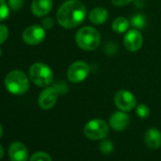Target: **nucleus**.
Listing matches in <instances>:
<instances>
[{
  "mask_svg": "<svg viewBox=\"0 0 161 161\" xmlns=\"http://www.w3.org/2000/svg\"><path fill=\"white\" fill-rule=\"evenodd\" d=\"M86 16V6L79 0H68L57 11V21L64 29H74L82 24Z\"/></svg>",
  "mask_w": 161,
  "mask_h": 161,
  "instance_id": "nucleus-1",
  "label": "nucleus"
},
{
  "mask_svg": "<svg viewBox=\"0 0 161 161\" xmlns=\"http://www.w3.org/2000/svg\"><path fill=\"white\" fill-rule=\"evenodd\" d=\"M75 41L80 48L86 51L95 50L101 44V34L95 28L84 27L77 31Z\"/></svg>",
  "mask_w": 161,
  "mask_h": 161,
  "instance_id": "nucleus-2",
  "label": "nucleus"
},
{
  "mask_svg": "<svg viewBox=\"0 0 161 161\" xmlns=\"http://www.w3.org/2000/svg\"><path fill=\"white\" fill-rule=\"evenodd\" d=\"M5 86L7 90L14 95L25 94L30 86L27 75L20 70L11 71L5 79Z\"/></svg>",
  "mask_w": 161,
  "mask_h": 161,
  "instance_id": "nucleus-3",
  "label": "nucleus"
},
{
  "mask_svg": "<svg viewBox=\"0 0 161 161\" xmlns=\"http://www.w3.org/2000/svg\"><path fill=\"white\" fill-rule=\"evenodd\" d=\"M30 78L37 86L47 87L52 83L53 72L46 64L35 63L30 68Z\"/></svg>",
  "mask_w": 161,
  "mask_h": 161,
  "instance_id": "nucleus-4",
  "label": "nucleus"
},
{
  "mask_svg": "<svg viewBox=\"0 0 161 161\" xmlns=\"http://www.w3.org/2000/svg\"><path fill=\"white\" fill-rule=\"evenodd\" d=\"M109 133V127L107 123L100 119L89 120L84 127L85 136L92 140L104 139Z\"/></svg>",
  "mask_w": 161,
  "mask_h": 161,
  "instance_id": "nucleus-5",
  "label": "nucleus"
},
{
  "mask_svg": "<svg viewBox=\"0 0 161 161\" xmlns=\"http://www.w3.org/2000/svg\"><path fill=\"white\" fill-rule=\"evenodd\" d=\"M90 73V66L85 61H76L67 69L66 76L71 83L78 84L85 80Z\"/></svg>",
  "mask_w": 161,
  "mask_h": 161,
  "instance_id": "nucleus-6",
  "label": "nucleus"
},
{
  "mask_svg": "<svg viewBox=\"0 0 161 161\" xmlns=\"http://www.w3.org/2000/svg\"><path fill=\"white\" fill-rule=\"evenodd\" d=\"M115 105L120 110L124 112H128L136 107V99L128 90L121 89L119 90L114 96Z\"/></svg>",
  "mask_w": 161,
  "mask_h": 161,
  "instance_id": "nucleus-7",
  "label": "nucleus"
},
{
  "mask_svg": "<svg viewBox=\"0 0 161 161\" xmlns=\"http://www.w3.org/2000/svg\"><path fill=\"white\" fill-rule=\"evenodd\" d=\"M46 31L45 29L39 25H32L28 27L22 34L24 42L30 46H35L42 43L45 40Z\"/></svg>",
  "mask_w": 161,
  "mask_h": 161,
  "instance_id": "nucleus-8",
  "label": "nucleus"
},
{
  "mask_svg": "<svg viewBox=\"0 0 161 161\" xmlns=\"http://www.w3.org/2000/svg\"><path fill=\"white\" fill-rule=\"evenodd\" d=\"M60 93L56 89L55 86L47 87L44 89L38 98V103L39 106L44 110L51 109L57 103Z\"/></svg>",
  "mask_w": 161,
  "mask_h": 161,
  "instance_id": "nucleus-9",
  "label": "nucleus"
},
{
  "mask_svg": "<svg viewBox=\"0 0 161 161\" xmlns=\"http://www.w3.org/2000/svg\"><path fill=\"white\" fill-rule=\"evenodd\" d=\"M123 45L126 49L129 51L135 52L141 48L143 45V37L142 34L137 30L128 31L123 39Z\"/></svg>",
  "mask_w": 161,
  "mask_h": 161,
  "instance_id": "nucleus-10",
  "label": "nucleus"
},
{
  "mask_svg": "<svg viewBox=\"0 0 161 161\" xmlns=\"http://www.w3.org/2000/svg\"><path fill=\"white\" fill-rule=\"evenodd\" d=\"M130 123V118L124 111H117L110 117L109 124L115 131H123Z\"/></svg>",
  "mask_w": 161,
  "mask_h": 161,
  "instance_id": "nucleus-11",
  "label": "nucleus"
},
{
  "mask_svg": "<svg viewBox=\"0 0 161 161\" xmlns=\"http://www.w3.org/2000/svg\"><path fill=\"white\" fill-rule=\"evenodd\" d=\"M11 161H28L29 152L27 147L21 142H14L9 148Z\"/></svg>",
  "mask_w": 161,
  "mask_h": 161,
  "instance_id": "nucleus-12",
  "label": "nucleus"
},
{
  "mask_svg": "<svg viewBox=\"0 0 161 161\" xmlns=\"http://www.w3.org/2000/svg\"><path fill=\"white\" fill-rule=\"evenodd\" d=\"M52 7V0H33L31 3V12L34 15L43 17L50 13Z\"/></svg>",
  "mask_w": 161,
  "mask_h": 161,
  "instance_id": "nucleus-13",
  "label": "nucleus"
},
{
  "mask_svg": "<svg viewBox=\"0 0 161 161\" xmlns=\"http://www.w3.org/2000/svg\"><path fill=\"white\" fill-rule=\"evenodd\" d=\"M145 144L152 150L161 147V132L156 128H150L144 135Z\"/></svg>",
  "mask_w": 161,
  "mask_h": 161,
  "instance_id": "nucleus-14",
  "label": "nucleus"
},
{
  "mask_svg": "<svg viewBox=\"0 0 161 161\" xmlns=\"http://www.w3.org/2000/svg\"><path fill=\"white\" fill-rule=\"evenodd\" d=\"M108 19V12L103 7H96L89 14V20L95 25H102Z\"/></svg>",
  "mask_w": 161,
  "mask_h": 161,
  "instance_id": "nucleus-15",
  "label": "nucleus"
},
{
  "mask_svg": "<svg viewBox=\"0 0 161 161\" xmlns=\"http://www.w3.org/2000/svg\"><path fill=\"white\" fill-rule=\"evenodd\" d=\"M130 26V21L127 18L123 16H119L113 21L112 30L116 33H124L125 31H128Z\"/></svg>",
  "mask_w": 161,
  "mask_h": 161,
  "instance_id": "nucleus-16",
  "label": "nucleus"
},
{
  "mask_svg": "<svg viewBox=\"0 0 161 161\" xmlns=\"http://www.w3.org/2000/svg\"><path fill=\"white\" fill-rule=\"evenodd\" d=\"M146 17L145 15L141 14H136L135 15L132 16V18L130 19V25L135 28L136 30H141L144 29L146 27Z\"/></svg>",
  "mask_w": 161,
  "mask_h": 161,
  "instance_id": "nucleus-17",
  "label": "nucleus"
},
{
  "mask_svg": "<svg viewBox=\"0 0 161 161\" xmlns=\"http://www.w3.org/2000/svg\"><path fill=\"white\" fill-rule=\"evenodd\" d=\"M100 151L104 153V154H108V153H111L114 150V145H113V142L109 139H104L103 140L101 143H100Z\"/></svg>",
  "mask_w": 161,
  "mask_h": 161,
  "instance_id": "nucleus-18",
  "label": "nucleus"
},
{
  "mask_svg": "<svg viewBox=\"0 0 161 161\" xmlns=\"http://www.w3.org/2000/svg\"><path fill=\"white\" fill-rule=\"evenodd\" d=\"M136 113L140 119H147L150 116V108L145 104H138L136 108Z\"/></svg>",
  "mask_w": 161,
  "mask_h": 161,
  "instance_id": "nucleus-19",
  "label": "nucleus"
},
{
  "mask_svg": "<svg viewBox=\"0 0 161 161\" xmlns=\"http://www.w3.org/2000/svg\"><path fill=\"white\" fill-rule=\"evenodd\" d=\"M30 161H52L50 155L45 152H37L31 156Z\"/></svg>",
  "mask_w": 161,
  "mask_h": 161,
  "instance_id": "nucleus-20",
  "label": "nucleus"
},
{
  "mask_svg": "<svg viewBox=\"0 0 161 161\" xmlns=\"http://www.w3.org/2000/svg\"><path fill=\"white\" fill-rule=\"evenodd\" d=\"M10 14L9 7L5 0H0V21H3L8 18Z\"/></svg>",
  "mask_w": 161,
  "mask_h": 161,
  "instance_id": "nucleus-21",
  "label": "nucleus"
},
{
  "mask_svg": "<svg viewBox=\"0 0 161 161\" xmlns=\"http://www.w3.org/2000/svg\"><path fill=\"white\" fill-rule=\"evenodd\" d=\"M24 2L25 0H9V6L13 11L17 12L22 9Z\"/></svg>",
  "mask_w": 161,
  "mask_h": 161,
  "instance_id": "nucleus-22",
  "label": "nucleus"
},
{
  "mask_svg": "<svg viewBox=\"0 0 161 161\" xmlns=\"http://www.w3.org/2000/svg\"><path fill=\"white\" fill-rule=\"evenodd\" d=\"M8 35H9L8 28L5 25H1V24H0V45L3 44L7 40Z\"/></svg>",
  "mask_w": 161,
  "mask_h": 161,
  "instance_id": "nucleus-23",
  "label": "nucleus"
},
{
  "mask_svg": "<svg viewBox=\"0 0 161 161\" xmlns=\"http://www.w3.org/2000/svg\"><path fill=\"white\" fill-rule=\"evenodd\" d=\"M53 26H54V21H53L52 18H50V17H46V18L43 19V21H42V27H43L45 30H49V29H51Z\"/></svg>",
  "mask_w": 161,
  "mask_h": 161,
  "instance_id": "nucleus-24",
  "label": "nucleus"
},
{
  "mask_svg": "<svg viewBox=\"0 0 161 161\" xmlns=\"http://www.w3.org/2000/svg\"><path fill=\"white\" fill-rule=\"evenodd\" d=\"M54 86L56 87V89L58 90V92L60 94H65L68 90V88L64 83H57Z\"/></svg>",
  "mask_w": 161,
  "mask_h": 161,
  "instance_id": "nucleus-25",
  "label": "nucleus"
},
{
  "mask_svg": "<svg viewBox=\"0 0 161 161\" xmlns=\"http://www.w3.org/2000/svg\"><path fill=\"white\" fill-rule=\"evenodd\" d=\"M133 1H135V0H112V3L117 7H122L130 4Z\"/></svg>",
  "mask_w": 161,
  "mask_h": 161,
  "instance_id": "nucleus-26",
  "label": "nucleus"
},
{
  "mask_svg": "<svg viewBox=\"0 0 161 161\" xmlns=\"http://www.w3.org/2000/svg\"><path fill=\"white\" fill-rule=\"evenodd\" d=\"M4 155V149L2 147V145H0V159H1Z\"/></svg>",
  "mask_w": 161,
  "mask_h": 161,
  "instance_id": "nucleus-27",
  "label": "nucleus"
},
{
  "mask_svg": "<svg viewBox=\"0 0 161 161\" xmlns=\"http://www.w3.org/2000/svg\"><path fill=\"white\" fill-rule=\"evenodd\" d=\"M2 134H3V128H2L1 124H0V137L2 136Z\"/></svg>",
  "mask_w": 161,
  "mask_h": 161,
  "instance_id": "nucleus-28",
  "label": "nucleus"
},
{
  "mask_svg": "<svg viewBox=\"0 0 161 161\" xmlns=\"http://www.w3.org/2000/svg\"><path fill=\"white\" fill-rule=\"evenodd\" d=\"M2 55V50H1V48H0V56Z\"/></svg>",
  "mask_w": 161,
  "mask_h": 161,
  "instance_id": "nucleus-29",
  "label": "nucleus"
}]
</instances>
